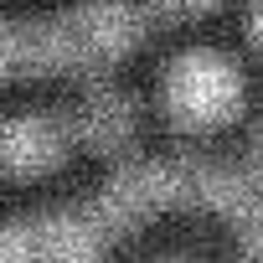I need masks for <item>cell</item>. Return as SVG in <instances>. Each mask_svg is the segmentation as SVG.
I'll list each match as a JSON object with an SVG mask.
<instances>
[{
  "label": "cell",
  "instance_id": "obj_3",
  "mask_svg": "<svg viewBox=\"0 0 263 263\" xmlns=\"http://www.w3.org/2000/svg\"><path fill=\"white\" fill-rule=\"evenodd\" d=\"M72 135H78V145L83 150H103V155H114V150H124L129 140H135V103H129L124 93H108V88H98V93H88L72 114Z\"/></svg>",
  "mask_w": 263,
  "mask_h": 263
},
{
  "label": "cell",
  "instance_id": "obj_1",
  "mask_svg": "<svg viewBox=\"0 0 263 263\" xmlns=\"http://www.w3.org/2000/svg\"><path fill=\"white\" fill-rule=\"evenodd\" d=\"M248 103L242 67L217 47H186L165 62L160 78V108L181 135H217Z\"/></svg>",
  "mask_w": 263,
  "mask_h": 263
},
{
  "label": "cell",
  "instance_id": "obj_2",
  "mask_svg": "<svg viewBox=\"0 0 263 263\" xmlns=\"http://www.w3.org/2000/svg\"><path fill=\"white\" fill-rule=\"evenodd\" d=\"M67 150H78L67 114L21 108L0 119V176L6 181H42L67 160Z\"/></svg>",
  "mask_w": 263,
  "mask_h": 263
},
{
  "label": "cell",
  "instance_id": "obj_5",
  "mask_svg": "<svg viewBox=\"0 0 263 263\" xmlns=\"http://www.w3.org/2000/svg\"><path fill=\"white\" fill-rule=\"evenodd\" d=\"M237 258L242 263H263V217H248L237 232Z\"/></svg>",
  "mask_w": 263,
  "mask_h": 263
},
{
  "label": "cell",
  "instance_id": "obj_4",
  "mask_svg": "<svg viewBox=\"0 0 263 263\" xmlns=\"http://www.w3.org/2000/svg\"><path fill=\"white\" fill-rule=\"evenodd\" d=\"M150 6H155L160 16H171V21H191V16H206V11H217L222 0H150Z\"/></svg>",
  "mask_w": 263,
  "mask_h": 263
},
{
  "label": "cell",
  "instance_id": "obj_6",
  "mask_svg": "<svg viewBox=\"0 0 263 263\" xmlns=\"http://www.w3.org/2000/svg\"><path fill=\"white\" fill-rule=\"evenodd\" d=\"M248 47L263 57V0H248Z\"/></svg>",
  "mask_w": 263,
  "mask_h": 263
}]
</instances>
